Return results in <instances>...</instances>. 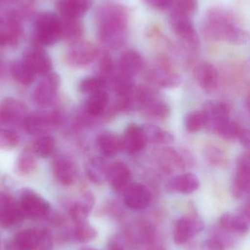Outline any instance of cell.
I'll return each instance as SVG.
<instances>
[{"instance_id":"obj_1","label":"cell","mask_w":250,"mask_h":250,"mask_svg":"<svg viewBox=\"0 0 250 250\" xmlns=\"http://www.w3.org/2000/svg\"><path fill=\"white\" fill-rule=\"evenodd\" d=\"M98 37L102 45L110 49H118L127 41L129 13L120 4H105L97 12Z\"/></svg>"},{"instance_id":"obj_2","label":"cell","mask_w":250,"mask_h":250,"mask_svg":"<svg viewBox=\"0 0 250 250\" xmlns=\"http://www.w3.org/2000/svg\"><path fill=\"white\" fill-rule=\"evenodd\" d=\"M204 36L210 41H225L234 45L245 43L248 34L227 10L214 8L205 15L201 26Z\"/></svg>"},{"instance_id":"obj_3","label":"cell","mask_w":250,"mask_h":250,"mask_svg":"<svg viewBox=\"0 0 250 250\" xmlns=\"http://www.w3.org/2000/svg\"><path fill=\"white\" fill-rule=\"evenodd\" d=\"M35 32L38 42L44 45H52L62 38L60 19L51 11H45L37 16Z\"/></svg>"},{"instance_id":"obj_4","label":"cell","mask_w":250,"mask_h":250,"mask_svg":"<svg viewBox=\"0 0 250 250\" xmlns=\"http://www.w3.org/2000/svg\"><path fill=\"white\" fill-rule=\"evenodd\" d=\"M17 202L24 218H44L51 210L48 201L31 189H22Z\"/></svg>"},{"instance_id":"obj_5","label":"cell","mask_w":250,"mask_h":250,"mask_svg":"<svg viewBox=\"0 0 250 250\" xmlns=\"http://www.w3.org/2000/svg\"><path fill=\"white\" fill-rule=\"evenodd\" d=\"M61 116L55 111H35L26 116L23 128L32 135H44L60 124Z\"/></svg>"},{"instance_id":"obj_6","label":"cell","mask_w":250,"mask_h":250,"mask_svg":"<svg viewBox=\"0 0 250 250\" xmlns=\"http://www.w3.org/2000/svg\"><path fill=\"white\" fill-rule=\"evenodd\" d=\"M170 26L177 38L192 50H197L201 45L199 35L192 23L191 18L171 13Z\"/></svg>"},{"instance_id":"obj_7","label":"cell","mask_w":250,"mask_h":250,"mask_svg":"<svg viewBox=\"0 0 250 250\" xmlns=\"http://www.w3.org/2000/svg\"><path fill=\"white\" fill-rule=\"evenodd\" d=\"M98 55L96 47L89 41H79L72 42L66 53V60L76 67H82L92 63Z\"/></svg>"},{"instance_id":"obj_8","label":"cell","mask_w":250,"mask_h":250,"mask_svg":"<svg viewBox=\"0 0 250 250\" xmlns=\"http://www.w3.org/2000/svg\"><path fill=\"white\" fill-rule=\"evenodd\" d=\"M22 19L19 12H12L5 19H0V46L18 43L22 35Z\"/></svg>"},{"instance_id":"obj_9","label":"cell","mask_w":250,"mask_h":250,"mask_svg":"<svg viewBox=\"0 0 250 250\" xmlns=\"http://www.w3.org/2000/svg\"><path fill=\"white\" fill-rule=\"evenodd\" d=\"M24 218L17 201L11 195L0 192V226L9 229Z\"/></svg>"},{"instance_id":"obj_10","label":"cell","mask_w":250,"mask_h":250,"mask_svg":"<svg viewBox=\"0 0 250 250\" xmlns=\"http://www.w3.org/2000/svg\"><path fill=\"white\" fill-rule=\"evenodd\" d=\"M250 188V159L248 154L241 155L236 162V171L232 187V193L237 198L249 194Z\"/></svg>"},{"instance_id":"obj_11","label":"cell","mask_w":250,"mask_h":250,"mask_svg":"<svg viewBox=\"0 0 250 250\" xmlns=\"http://www.w3.org/2000/svg\"><path fill=\"white\" fill-rule=\"evenodd\" d=\"M45 229L31 228L19 232L6 243V250H36Z\"/></svg>"},{"instance_id":"obj_12","label":"cell","mask_w":250,"mask_h":250,"mask_svg":"<svg viewBox=\"0 0 250 250\" xmlns=\"http://www.w3.org/2000/svg\"><path fill=\"white\" fill-rule=\"evenodd\" d=\"M60 86V78L56 73H48L40 81L34 91L33 98L41 106L49 105L57 95Z\"/></svg>"},{"instance_id":"obj_13","label":"cell","mask_w":250,"mask_h":250,"mask_svg":"<svg viewBox=\"0 0 250 250\" xmlns=\"http://www.w3.org/2000/svg\"><path fill=\"white\" fill-rule=\"evenodd\" d=\"M204 229L202 219L198 217H183L176 223L174 240L178 245H183L199 234Z\"/></svg>"},{"instance_id":"obj_14","label":"cell","mask_w":250,"mask_h":250,"mask_svg":"<svg viewBox=\"0 0 250 250\" xmlns=\"http://www.w3.org/2000/svg\"><path fill=\"white\" fill-rule=\"evenodd\" d=\"M23 62L35 76H45L51 72L52 62L49 56L38 47H31L23 53Z\"/></svg>"},{"instance_id":"obj_15","label":"cell","mask_w":250,"mask_h":250,"mask_svg":"<svg viewBox=\"0 0 250 250\" xmlns=\"http://www.w3.org/2000/svg\"><path fill=\"white\" fill-rule=\"evenodd\" d=\"M107 181L114 192L124 194L132 185V173L129 167L123 162H114L109 166Z\"/></svg>"},{"instance_id":"obj_16","label":"cell","mask_w":250,"mask_h":250,"mask_svg":"<svg viewBox=\"0 0 250 250\" xmlns=\"http://www.w3.org/2000/svg\"><path fill=\"white\" fill-rule=\"evenodd\" d=\"M26 112L23 103L15 98H6L0 104V122L9 125L23 124L27 116Z\"/></svg>"},{"instance_id":"obj_17","label":"cell","mask_w":250,"mask_h":250,"mask_svg":"<svg viewBox=\"0 0 250 250\" xmlns=\"http://www.w3.org/2000/svg\"><path fill=\"white\" fill-rule=\"evenodd\" d=\"M123 195L125 205L130 209L136 211L146 208L152 199L151 191L142 184H132Z\"/></svg>"},{"instance_id":"obj_18","label":"cell","mask_w":250,"mask_h":250,"mask_svg":"<svg viewBox=\"0 0 250 250\" xmlns=\"http://www.w3.org/2000/svg\"><path fill=\"white\" fill-rule=\"evenodd\" d=\"M202 111L206 117L207 127L215 132L223 123L230 120V108L227 104L220 101H208Z\"/></svg>"},{"instance_id":"obj_19","label":"cell","mask_w":250,"mask_h":250,"mask_svg":"<svg viewBox=\"0 0 250 250\" xmlns=\"http://www.w3.org/2000/svg\"><path fill=\"white\" fill-rule=\"evenodd\" d=\"M147 144L142 126L133 124L126 127L121 138L122 151L127 154H136L145 148Z\"/></svg>"},{"instance_id":"obj_20","label":"cell","mask_w":250,"mask_h":250,"mask_svg":"<svg viewBox=\"0 0 250 250\" xmlns=\"http://www.w3.org/2000/svg\"><path fill=\"white\" fill-rule=\"evenodd\" d=\"M52 172L56 180L64 186L73 185L77 176L74 163L66 156H57L54 158Z\"/></svg>"},{"instance_id":"obj_21","label":"cell","mask_w":250,"mask_h":250,"mask_svg":"<svg viewBox=\"0 0 250 250\" xmlns=\"http://www.w3.org/2000/svg\"><path fill=\"white\" fill-rule=\"evenodd\" d=\"M220 226L226 231L236 233H245L249 230V208L239 213L226 212L221 216Z\"/></svg>"},{"instance_id":"obj_22","label":"cell","mask_w":250,"mask_h":250,"mask_svg":"<svg viewBox=\"0 0 250 250\" xmlns=\"http://www.w3.org/2000/svg\"><path fill=\"white\" fill-rule=\"evenodd\" d=\"M194 75L200 86L207 92H212L219 85V73L215 66L207 62L197 64Z\"/></svg>"},{"instance_id":"obj_23","label":"cell","mask_w":250,"mask_h":250,"mask_svg":"<svg viewBox=\"0 0 250 250\" xmlns=\"http://www.w3.org/2000/svg\"><path fill=\"white\" fill-rule=\"evenodd\" d=\"M142 67L143 60L140 54L136 51H128L119 60L118 75L132 79L140 73Z\"/></svg>"},{"instance_id":"obj_24","label":"cell","mask_w":250,"mask_h":250,"mask_svg":"<svg viewBox=\"0 0 250 250\" xmlns=\"http://www.w3.org/2000/svg\"><path fill=\"white\" fill-rule=\"evenodd\" d=\"M93 2L94 0H60L57 6L62 17L79 19L86 14Z\"/></svg>"},{"instance_id":"obj_25","label":"cell","mask_w":250,"mask_h":250,"mask_svg":"<svg viewBox=\"0 0 250 250\" xmlns=\"http://www.w3.org/2000/svg\"><path fill=\"white\" fill-rule=\"evenodd\" d=\"M95 205V197L91 192H87L82 195L69 209V215L76 223L87 221Z\"/></svg>"},{"instance_id":"obj_26","label":"cell","mask_w":250,"mask_h":250,"mask_svg":"<svg viewBox=\"0 0 250 250\" xmlns=\"http://www.w3.org/2000/svg\"><path fill=\"white\" fill-rule=\"evenodd\" d=\"M96 146L104 157H114L122 151L121 138L114 132H103L97 136Z\"/></svg>"},{"instance_id":"obj_27","label":"cell","mask_w":250,"mask_h":250,"mask_svg":"<svg viewBox=\"0 0 250 250\" xmlns=\"http://www.w3.org/2000/svg\"><path fill=\"white\" fill-rule=\"evenodd\" d=\"M199 179L191 173H182L173 178L168 184V189L172 192L182 194H190L199 189Z\"/></svg>"},{"instance_id":"obj_28","label":"cell","mask_w":250,"mask_h":250,"mask_svg":"<svg viewBox=\"0 0 250 250\" xmlns=\"http://www.w3.org/2000/svg\"><path fill=\"white\" fill-rule=\"evenodd\" d=\"M110 96L105 89L89 95L85 105V111L91 117H97L104 114L108 106Z\"/></svg>"},{"instance_id":"obj_29","label":"cell","mask_w":250,"mask_h":250,"mask_svg":"<svg viewBox=\"0 0 250 250\" xmlns=\"http://www.w3.org/2000/svg\"><path fill=\"white\" fill-rule=\"evenodd\" d=\"M107 162L99 157H92L88 160L85 167L88 179L95 185H101L107 179L109 170Z\"/></svg>"},{"instance_id":"obj_30","label":"cell","mask_w":250,"mask_h":250,"mask_svg":"<svg viewBox=\"0 0 250 250\" xmlns=\"http://www.w3.org/2000/svg\"><path fill=\"white\" fill-rule=\"evenodd\" d=\"M60 24L62 38L72 42L81 40L84 34V26L79 19L62 17Z\"/></svg>"},{"instance_id":"obj_31","label":"cell","mask_w":250,"mask_h":250,"mask_svg":"<svg viewBox=\"0 0 250 250\" xmlns=\"http://www.w3.org/2000/svg\"><path fill=\"white\" fill-rule=\"evenodd\" d=\"M36 157L32 148H25L18 157L16 173L21 176H27L33 173L37 167Z\"/></svg>"},{"instance_id":"obj_32","label":"cell","mask_w":250,"mask_h":250,"mask_svg":"<svg viewBox=\"0 0 250 250\" xmlns=\"http://www.w3.org/2000/svg\"><path fill=\"white\" fill-rule=\"evenodd\" d=\"M147 141L151 144H170L174 141L173 134L165 129H161L154 125H145L142 126Z\"/></svg>"},{"instance_id":"obj_33","label":"cell","mask_w":250,"mask_h":250,"mask_svg":"<svg viewBox=\"0 0 250 250\" xmlns=\"http://www.w3.org/2000/svg\"><path fill=\"white\" fill-rule=\"evenodd\" d=\"M98 236L97 230L87 221L76 223L71 231V239L77 243H87Z\"/></svg>"},{"instance_id":"obj_34","label":"cell","mask_w":250,"mask_h":250,"mask_svg":"<svg viewBox=\"0 0 250 250\" xmlns=\"http://www.w3.org/2000/svg\"><path fill=\"white\" fill-rule=\"evenodd\" d=\"M56 141L54 137L51 135H41L34 141L32 146V151L37 157H49L55 149Z\"/></svg>"},{"instance_id":"obj_35","label":"cell","mask_w":250,"mask_h":250,"mask_svg":"<svg viewBox=\"0 0 250 250\" xmlns=\"http://www.w3.org/2000/svg\"><path fill=\"white\" fill-rule=\"evenodd\" d=\"M10 72L15 80L23 85L33 83L36 76L23 60L14 62L10 67Z\"/></svg>"},{"instance_id":"obj_36","label":"cell","mask_w":250,"mask_h":250,"mask_svg":"<svg viewBox=\"0 0 250 250\" xmlns=\"http://www.w3.org/2000/svg\"><path fill=\"white\" fill-rule=\"evenodd\" d=\"M206 117L203 111H195L186 114L184 118L186 129L190 132H196L206 126Z\"/></svg>"},{"instance_id":"obj_37","label":"cell","mask_w":250,"mask_h":250,"mask_svg":"<svg viewBox=\"0 0 250 250\" xmlns=\"http://www.w3.org/2000/svg\"><path fill=\"white\" fill-rule=\"evenodd\" d=\"M99 72L98 77L105 82L107 86L109 82L111 83L114 77V64L111 55L107 51L103 54L100 60Z\"/></svg>"},{"instance_id":"obj_38","label":"cell","mask_w":250,"mask_h":250,"mask_svg":"<svg viewBox=\"0 0 250 250\" xmlns=\"http://www.w3.org/2000/svg\"><path fill=\"white\" fill-rule=\"evenodd\" d=\"M107 84L98 77H88L79 83V89L82 93L91 95L102 89H105Z\"/></svg>"},{"instance_id":"obj_39","label":"cell","mask_w":250,"mask_h":250,"mask_svg":"<svg viewBox=\"0 0 250 250\" xmlns=\"http://www.w3.org/2000/svg\"><path fill=\"white\" fill-rule=\"evenodd\" d=\"M19 144V136L12 129L0 127V149L4 151L13 149Z\"/></svg>"},{"instance_id":"obj_40","label":"cell","mask_w":250,"mask_h":250,"mask_svg":"<svg viewBox=\"0 0 250 250\" xmlns=\"http://www.w3.org/2000/svg\"><path fill=\"white\" fill-rule=\"evenodd\" d=\"M243 128L234 122L227 120L217 129L216 133L227 140L238 139Z\"/></svg>"},{"instance_id":"obj_41","label":"cell","mask_w":250,"mask_h":250,"mask_svg":"<svg viewBox=\"0 0 250 250\" xmlns=\"http://www.w3.org/2000/svg\"><path fill=\"white\" fill-rule=\"evenodd\" d=\"M197 10V0H178L171 13L191 18L196 13Z\"/></svg>"},{"instance_id":"obj_42","label":"cell","mask_w":250,"mask_h":250,"mask_svg":"<svg viewBox=\"0 0 250 250\" xmlns=\"http://www.w3.org/2000/svg\"><path fill=\"white\" fill-rule=\"evenodd\" d=\"M145 110L148 116L156 120H164L170 114L168 105L162 101H153Z\"/></svg>"},{"instance_id":"obj_43","label":"cell","mask_w":250,"mask_h":250,"mask_svg":"<svg viewBox=\"0 0 250 250\" xmlns=\"http://www.w3.org/2000/svg\"><path fill=\"white\" fill-rule=\"evenodd\" d=\"M154 80L163 88H174L181 83V76L177 74H162L157 76Z\"/></svg>"},{"instance_id":"obj_44","label":"cell","mask_w":250,"mask_h":250,"mask_svg":"<svg viewBox=\"0 0 250 250\" xmlns=\"http://www.w3.org/2000/svg\"><path fill=\"white\" fill-rule=\"evenodd\" d=\"M205 156L207 160L214 166H221L226 161L224 153L216 147H208L206 148Z\"/></svg>"},{"instance_id":"obj_45","label":"cell","mask_w":250,"mask_h":250,"mask_svg":"<svg viewBox=\"0 0 250 250\" xmlns=\"http://www.w3.org/2000/svg\"><path fill=\"white\" fill-rule=\"evenodd\" d=\"M150 7L157 10H166L171 7L173 0H144Z\"/></svg>"},{"instance_id":"obj_46","label":"cell","mask_w":250,"mask_h":250,"mask_svg":"<svg viewBox=\"0 0 250 250\" xmlns=\"http://www.w3.org/2000/svg\"><path fill=\"white\" fill-rule=\"evenodd\" d=\"M52 249V236L49 230L45 229L44 236L36 250H51Z\"/></svg>"},{"instance_id":"obj_47","label":"cell","mask_w":250,"mask_h":250,"mask_svg":"<svg viewBox=\"0 0 250 250\" xmlns=\"http://www.w3.org/2000/svg\"><path fill=\"white\" fill-rule=\"evenodd\" d=\"M204 250H226V249L222 241L216 238H211L204 243Z\"/></svg>"},{"instance_id":"obj_48","label":"cell","mask_w":250,"mask_h":250,"mask_svg":"<svg viewBox=\"0 0 250 250\" xmlns=\"http://www.w3.org/2000/svg\"><path fill=\"white\" fill-rule=\"evenodd\" d=\"M241 144L246 147L247 148H250V131L248 129H242V132H241L240 135H239V138H238Z\"/></svg>"},{"instance_id":"obj_49","label":"cell","mask_w":250,"mask_h":250,"mask_svg":"<svg viewBox=\"0 0 250 250\" xmlns=\"http://www.w3.org/2000/svg\"><path fill=\"white\" fill-rule=\"evenodd\" d=\"M108 250H125V249L119 244L116 243V242H111L109 245Z\"/></svg>"},{"instance_id":"obj_50","label":"cell","mask_w":250,"mask_h":250,"mask_svg":"<svg viewBox=\"0 0 250 250\" xmlns=\"http://www.w3.org/2000/svg\"><path fill=\"white\" fill-rule=\"evenodd\" d=\"M2 63H1V60H0V76H1V72H2Z\"/></svg>"},{"instance_id":"obj_51","label":"cell","mask_w":250,"mask_h":250,"mask_svg":"<svg viewBox=\"0 0 250 250\" xmlns=\"http://www.w3.org/2000/svg\"><path fill=\"white\" fill-rule=\"evenodd\" d=\"M97 250L92 249V248H88V249H85V250Z\"/></svg>"},{"instance_id":"obj_52","label":"cell","mask_w":250,"mask_h":250,"mask_svg":"<svg viewBox=\"0 0 250 250\" xmlns=\"http://www.w3.org/2000/svg\"><path fill=\"white\" fill-rule=\"evenodd\" d=\"M1 239H0V250H1Z\"/></svg>"}]
</instances>
